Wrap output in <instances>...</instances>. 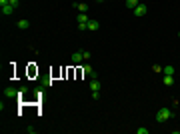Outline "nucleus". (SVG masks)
Returning <instances> with one entry per match:
<instances>
[{
  "label": "nucleus",
  "mask_w": 180,
  "mask_h": 134,
  "mask_svg": "<svg viewBox=\"0 0 180 134\" xmlns=\"http://www.w3.org/2000/svg\"><path fill=\"white\" fill-rule=\"evenodd\" d=\"M34 130H36V128H34V126H26V132H30V134H34Z\"/></svg>",
  "instance_id": "nucleus-21"
},
{
  "label": "nucleus",
  "mask_w": 180,
  "mask_h": 134,
  "mask_svg": "<svg viewBox=\"0 0 180 134\" xmlns=\"http://www.w3.org/2000/svg\"><path fill=\"white\" fill-rule=\"evenodd\" d=\"M142 0H126V8H130V10H134V8L138 6Z\"/></svg>",
  "instance_id": "nucleus-10"
},
{
  "label": "nucleus",
  "mask_w": 180,
  "mask_h": 134,
  "mask_svg": "<svg viewBox=\"0 0 180 134\" xmlns=\"http://www.w3.org/2000/svg\"><path fill=\"white\" fill-rule=\"evenodd\" d=\"M10 4H12L14 8H18V4H20V0H10Z\"/></svg>",
  "instance_id": "nucleus-20"
},
{
  "label": "nucleus",
  "mask_w": 180,
  "mask_h": 134,
  "mask_svg": "<svg viewBox=\"0 0 180 134\" xmlns=\"http://www.w3.org/2000/svg\"><path fill=\"white\" fill-rule=\"evenodd\" d=\"M178 36H180V32H178Z\"/></svg>",
  "instance_id": "nucleus-24"
},
{
  "label": "nucleus",
  "mask_w": 180,
  "mask_h": 134,
  "mask_svg": "<svg viewBox=\"0 0 180 134\" xmlns=\"http://www.w3.org/2000/svg\"><path fill=\"white\" fill-rule=\"evenodd\" d=\"M70 60H72V64H80V62H84V56H82V50H76V52H72V56H70Z\"/></svg>",
  "instance_id": "nucleus-2"
},
{
  "label": "nucleus",
  "mask_w": 180,
  "mask_h": 134,
  "mask_svg": "<svg viewBox=\"0 0 180 134\" xmlns=\"http://www.w3.org/2000/svg\"><path fill=\"white\" fill-rule=\"evenodd\" d=\"M146 12H148V6H146V4H142V2L134 8V16H144Z\"/></svg>",
  "instance_id": "nucleus-3"
},
{
  "label": "nucleus",
  "mask_w": 180,
  "mask_h": 134,
  "mask_svg": "<svg viewBox=\"0 0 180 134\" xmlns=\"http://www.w3.org/2000/svg\"><path fill=\"white\" fill-rule=\"evenodd\" d=\"M88 30H90V32H94V30H98L100 28V24H98V20H88Z\"/></svg>",
  "instance_id": "nucleus-6"
},
{
  "label": "nucleus",
  "mask_w": 180,
  "mask_h": 134,
  "mask_svg": "<svg viewBox=\"0 0 180 134\" xmlns=\"http://www.w3.org/2000/svg\"><path fill=\"white\" fill-rule=\"evenodd\" d=\"M90 88H92V92L94 90H100V80L98 78H92V80H90Z\"/></svg>",
  "instance_id": "nucleus-11"
},
{
  "label": "nucleus",
  "mask_w": 180,
  "mask_h": 134,
  "mask_svg": "<svg viewBox=\"0 0 180 134\" xmlns=\"http://www.w3.org/2000/svg\"><path fill=\"white\" fill-rule=\"evenodd\" d=\"M164 84H166V86H172V84H174V76H170V74H164Z\"/></svg>",
  "instance_id": "nucleus-14"
},
{
  "label": "nucleus",
  "mask_w": 180,
  "mask_h": 134,
  "mask_svg": "<svg viewBox=\"0 0 180 134\" xmlns=\"http://www.w3.org/2000/svg\"><path fill=\"white\" fill-rule=\"evenodd\" d=\"M76 18H78V24H88V20H90V18L86 16V12H80Z\"/></svg>",
  "instance_id": "nucleus-7"
},
{
  "label": "nucleus",
  "mask_w": 180,
  "mask_h": 134,
  "mask_svg": "<svg viewBox=\"0 0 180 134\" xmlns=\"http://www.w3.org/2000/svg\"><path fill=\"white\" fill-rule=\"evenodd\" d=\"M78 30H80V32H86L88 26H86V24H78Z\"/></svg>",
  "instance_id": "nucleus-15"
},
{
  "label": "nucleus",
  "mask_w": 180,
  "mask_h": 134,
  "mask_svg": "<svg viewBox=\"0 0 180 134\" xmlns=\"http://www.w3.org/2000/svg\"><path fill=\"white\" fill-rule=\"evenodd\" d=\"M96 2H104V0H96Z\"/></svg>",
  "instance_id": "nucleus-23"
},
{
  "label": "nucleus",
  "mask_w": 180,
  "mask_h": 134,
  "mask_svg": "<svg viewBox=\"0 0 180 134\" xmlns=\"http://www.w3.org/2000/svg\"><path fill=\"white\" fill-rule=\"evenodd\" d=\"M152 70H154V72H160V70H162V66H160V64H154Z\"/></svg>",
  "instance_id": "nucleus-19"
},
{
  "label": "nucleus",
  "mask_w": 180,
  "mask_h": 134,
  "mask_svg": "<svg viewBox=\"0 0 180 134\" xmlns=\"http://www.w3.org/2000/svg\"><path fill=\"white\" fill-rule=\"evenodd\" d=\"M4 96H6V98H14V96H18V90H14V88H6V90H4Z\"/></svg>",
  "instance_id": "nucleus-8"
},
{
  "label": "nucleus",
  "mask_w": 180,
  "mask_h": 134,
  "mask_svg": "<svg viewBox=\"0 0 180 134\" xmlns=\"http://www.w3.org/2000/svg\"><path fill=\"white\" fill-rule=\"evenodd\" d=\"M92 98H94V100H98V98H100V92H98V90H94V92H92Z\"/></svg>",
  "instance_id": "nucleus-18"
},
{
  "label": "nucleus",
  "mask_w": 180,
  "mask_h": 134,
  "mask_svg": "<svg viewBox=\"0 0 180 134\" xmlns=\"http://www.w3.org/2000/svg\"><path fill=\"white\" fill-rule=\"evenodd\" d=\"M136 132L138 134H148V128H136Z\"/></svg>",
  "instance_id": "nucleus-16"
},
{
  "label": "nucleus",
  "mask_w": 180,
  "mask_h": 134,
  "mask_svg": "<svg viewBox=\"0 0 180 134\" xmlns=\"http://www.w3.org/2000/svg\"><path fill=\"white\" fill-rule=\"evenodd\" d=\"M76 10H78V12H88V4L86 2H78V4H76Z\"/></svg>",
  "instance_id": "nucleus-12"
},
{
  "label": "nucleus",
  "mask_w": 180,
  "mask_h": 134,
  "mask_svg": "<svg viewBox=\"0 0 180 134\" xmlns=\"http://www.w3.org/2000/svg\"><path fill=\"white\" fill-rule=\"evenodd\" d=\"M4 4H10V0H0V6H4Z\"/></svg>",
  "instance_id": "nucleus-22"
},
{
  "label": "nucleus",
  "mask_w": 180,
  "mask_h": 134,
  "mask_svg": "<svg viewBox=\"0 0 180 134\" xmlns=\"http://www.w3.org/2000/svg\"><path fill=\"white\" fill-rule=\"evenodd\" d=\"M170 116H172V112H170L168 108H160L158 112H156V122H160V124H162V122H166Z\"/></svg>",
  "instance_id": "nucleus-1"
},
{
  "label": "nucleus",
  "mask_w": 180,
  "mask_h": 134,
  "mask_svg": "<svg viewBox=\"0 0 180 134\" xmlns=\"http://www.w3.org/2000/svg\"><path fill=\"white\" fill-rule=\"evenodd\" d=\"M162 70H164V74H170V76H174V72H176V70H174V66H172V64H166V66L162 68Z\"/></svg>",
  "instance_id": "nucleus-13"
},
{
  "label": "nucleus",
  "mask_w": 180,
  "mask_h": 134,
  "mask_svg": "<svg viewBox=\"0 0 180 134\" xmlns=\"http://www.w3.org/2000/svg\"><path fill=\"white\" fill-rule=\"evenodd\" d=\"M14 10H16V8H14L12 4H4V6H0L2 16H10V14H14Z\"/></svg>",
  "instance_id": "nucleus-4"
},
{
  "label": "nucleus",
  "mask_w": 180,
  "mask_h": 134,
  "mask_svg": "<svg viewBox=\"0 0 180 134\" xmlns=\"http://www.w3.org/2000/svg\"><path fill=\"white\" fill-rule=\"evenodd\" d=\"M82 72H84V74H88L90 78H96V72L92 70V66H90V64H84V66H82Z\"/></svg>",
  "instance_id": "nucleus-5"
},
{
  "label": "nucleus",
  "mask_w": 180,
  "mask_h": 134,
  "mask_svg": "<svg viewBox=\"0 0 180 134\" xmlns=\"http://www.w3.org/2000/svg\"><path fill=\"white\" fill-rule=\"evenodd\" d=\"M82 56H84V60H90V52H86V50H82Z\"/></svg>",
  "instance_id": "nucleus-17"
},
{
  "label": "nucleus",
  "mask_w": 180,
  "mask_h": 134,
  "mask_svg": "<svg viewBox=\"0 0 180 134\" xmlns=\"http://www.w3.org/2000/svg\"><path fill=\"white\" fill-rule=\"evenodd\" d=\"M16 26H18L20 30H28V28H30V22L22 18V20H18V24H16Z\"/></svg>",
  "instance_id": "nucleus-9"
}]
</instances>
